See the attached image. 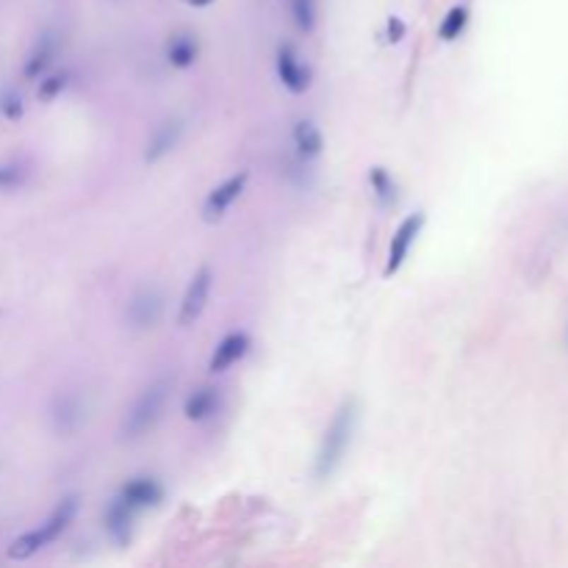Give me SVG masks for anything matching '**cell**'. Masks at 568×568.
<instances>
[{
    "instance_id": "6da1fadb",
    "label": "cell",
    "mask_w": 568,
    "mask_h": 568,
    "mask_svg": "<svg viewBox=\"0 0 568 568\" xmlns=\"http://www.w3.org/2000/svg\"><path fill=\"white\" fill-rule=\"evenodd\" d=\"M355 424H358V402L347 400L341 402V407L333 413L328 430L322 435V444L316 449V458H313V477L319 482L330 480L333 471L341 466L349 444H352V435H355Z\"/></svg>"
},
{
    "instance_id": "7a4b0ae2",
    "label": "cell",
    "mask_w": 568,
    "mask_h": 568,
    "mask_svg": "<svg viewBox=\"0 0 568 568\" xmlns=\"http://www.w3.org/2000/svg\"><path fill=\"white\" fill-rule=\"evenodd\" d=\"M169 391H172L169 377H161V380L150 383V386L136 397V402L131 405V410L125 413L122 427H120V438H122V441H139V438H144V435L150 433V430L158 424V419H161V410H164V405H167Z\"/></svg>"
},
{
    "instance_id": "3957f363",
    "label": "cell",
    "mask_w": 568,
    "mask_h": 568,
    "mask_svg": "<svg viewBox=\"0 0 568 568\" xmlns=\"http://www.w3.org/2000/svg\"><path fill=\"white\" fill-rule=\"evenodd\" d=\"M164 316V294L158 286H141L125 305V322L131 330H153Z\"/></svg>"
},
{
    "instance_id": "277c9868",
    "label": "cell",
    "mask_w": 568,
    "mask_h": 568,
    "mask_svg": "<svg viewBox=\"0 0 568 568\" xmlns=\"http://www.w3.org/2000/svg\"><path fill=\"white\" fill-rule=\"evenodd\" d=\"M422 228H424V214H410L400 222V228L394 231L391 244H388V261H386V269H383L386 277L397 274L402 269V264L407 261L410 247L416 244V238L422 233Z\"/></svg>"
},
{
    "instance_id": "5b68a950",
    "label": "cell",
    "mask_w": 568,
    "mask_h": 568,
    "mask_svg": "<svg viewBox=\"0 0 568 568\" xmlns=\"http://www.w3.org/2000/svg\"><path fill=\"white\" fill-rule=\"evenodd\" d=\"M211 283H214L211 267L197 269V274L192 277V283H189V289H186V294H183V302H180V313H178V325H180V328H192L202 316L205 302H208V294H211Z\"/></svg>"
},
{
    "instance_id": "8992f818",
    "label": "cell",
    "mask_w": 568,
    "mask_h": 568,
    "mask_svg": "<svg viewBox=\"0 0 568 568\" xmlns=\"http://www.w3.org/2000/svg\"><path fill=\"white\" fill-rule=\"evenodd\" d=\"M247 178H250V172H238L233 178H228L225 183H219L216 189H211V195L202 202V216H205V222H219V219L225 216V211L241 197V192H244V186H247Z\"/></svg>"
},
{
    "instance_id": "52a82bcc",
    "label": "cell",
    "mask_w": 568,
    "mask_h": 568,
    "mask_svg": "<svg viewBox=\"0 0 568 568\" xmlns=\"http://www.w3.org/2000/svg\"><path fill=\"white\" fill-rule=\"evenodd\" d=\"M274 64H277V78H280V83H283L291 95L308 92V86H311V69L302 64L297 50H294L291 45H283V47L277 50V62H274Z\"/></svg>"
},
{
    "instance_id": "ba28073f",
    "label": "cell",
    "mask_w": 568,
    "mask_h": 568,
    "mask_svg": "<svg viewBox=\"0 0 568 568\" xmlns=\"http://www.w3.org/2000/svg\"><path fill=\"white\" fill-rule=\"evenodd\" d=\"M83 419H86V410H83V402L78 394H59L56 402H53V407H50V422H53V430L59 435H75L81 430V424H83Z\"/></svg>"
},
{
    "instance_id": "9c48e42d",
    "label": "cell",
    "mask_w": 568,
    "mask_h": 568,
    "mask_svg": "<svg viewBox=\"0 0 568 568\" xmlns=\"http://www.w3.org/2000/svg\"><path fill=\"white\" fill-rule=\"evenodd\" d=\"M247 352H250V335L244 333V330L228 333L216 344V349H214V355L208 361V371L211 374H222V371H228L231 366H236Z\"/></svg>"
},
{
    "instance_id": "30bf717a",
    "label": "cell",
    "mask_w": 568,
    "mask_h": 568,
    "mask_svg": "<svg viewBox=\"0 0 568 568\" xmlns=\"http://www.w3.org/2000/svg\"><path fill=\"white\" fill-rule=\"evenodd\" d=\"M180 136H183V122H180V120H167V122H161V125L150 134V139H147L144 161H147V164H158L161 158H167L169 153L178 147Z\"/></svg>"
},
{
    "instance_id": "8fae6325",
    "label": "cell",
    "mask_w": 568,
    "mask_h": 568,
    "mask_svg": "<svg viewBox=\"0 0 568 568\" xmlns=\"http://www.w3.org/2000/svg\"><path fill=\"white\" fill-rule=\"evenodd\" d=\"M120 499L125 504H131L134 510H144V507H156L158 502L164 499V488L156 477H134L122 485Z\"/></svg>"
},
{
    "instance_id": "7c38bea8",
    "label": "cell",
    "mask_w": 568,
    "mask_h": 568,
    "mask_svg": "<svg viewBox=\"0 0 568 568\" xmlns=\"http://www.w3.org/2000/svg\"><path fill=\"white\" fill-rule=\"evenodd\" d=\"M134 516H136V510L131 507V504H125L120 497L108 504L103 521H105V533L111 535V540H114L117 546H125V543L131 540V533H134Z\"/></svg>"
},
{
    "instance_id": "4fadbf2b",
    "label": "cell",
    "mask_w": 568,
    "mask_h": 568,
    "mask_svg": "<svg viewBox=\"0 0 568 568\" xmlns=\"http://www.w3.org/2000/svg\"><path fill=\"white\" fill-rule=\"evenodd\" d=\"M222 407V391L214 386H202L195 394H189V400L183 405V416L189 422H208L211 416H216Z\"/></svg>"
},
{
    "instance_id": "5bb4252c",
    "label": "cell",
    "mask_w": 568,
    "mask_h": 568,
    "mask_svg": "<svg viewBox=\"0 0 568 568\" xmlns=\"http://www.w3.org/2000/svg\"><path fill=\"white\" fill-rule=\"evenodd\" d=\"M75 513H78V499H75V497H67V499L59 502L56 510L50 513V518L39 527V533H42V538H45V543H50V540H56V538H62V535L67 533V527L72 524Z\"/></svg>"
},
{
    "instance_id": "9a60e30c",
    "label": "cell",
    "mask_w": 568,
    "mask_h": 568,
    "mask_svg": "<svg viewBox=\"0 0 568 568\" xmlns=\"http://www.w3.org/2000/svg\"><path fill=\"white\" fill-rule=\"evenodd\" d=\"M294 147H297V156H300L302 161H313L322 153V147H325L322 131L311 120H300L294 125Z\"/></svg>"
},
{
    "instance_id": "2e32d148",
    "label": "cell",
    "mask_w": 568,
    "mask_h": 568,
    "mask_svg": "<svg viewBox=\"0 0 568 568\" xmlns=\"http://www.w3.org/2000/svg\"><path fill=\"white\" fill-rule=\"evenodd\" d=\"M197 59H200V45H197V39L192 34H178L169 39L167 62L172 67L186 69V67H192Z\"/></svg>"
},
{
    "instance_id": "e0dca14e",
    "label": "cell",
    "mask_w": 568,
    "mask_h": 568,
    "mask_svg": "<svg viewBox=\"0 0 568 568\" xmlns=\"http://www.w3.org/2000/svg\"><path fill=\"white\" fill-rule=\"evenodd\" d=\"M369 186H371V197L377 200L380 208H391V205L397 202V180H394L383 167H371V172H369Z\"/></svg>"
},
{
    "instance_id": "ac0fdd59",
    "label": "cell",
    "mask_w": 568,
    "mask_h": 568,
    "mask_svg": "<svg viewBox=\"0 0 568 568\" xmlns=\"http://www.w3.org/2000/svg\"><path fill=\"white\" fill-rule=\"evenodd\" d=\"M53 53H56V42H53V36H42V39L36 42V47L31 50L28 62H25L23 75H25V78H31V81H36V78H39L45 69L50 67V62H53Z\"/></svg>"
},
{
    "instance_id": "d6986e66",
    "label": "cell",
    "mask_w": 568,
    "mask_h": 568,
    "mask_svg": "<svg viewBox=\"0 0 568 568\" xmlns=\"http://www.w3.org/2000/svg\"><path fill=\"white\" fill-rule=\"evenodd\" d=\"M466 23H468L466 6H452V8L446 11V17L441 20V25H438V36H441L444 42H455L458 36L466 31Z\"/></svg>"
},
{
    "instance_id": "ffe728a7",
    "label": "cell",
    "mask_w": 568,
    "mask_h": 568,
    "mask_svg": "<svg viewBox=\"0 0 568 568\" xmlns=\"http://www.w3.org/2000/svg\"><path fill=\"white\" fill-rule=\"evenodd\" d=\"M42 546H47L42 533H39V530H31V533L20 535L17 540H11V546H8L6 555H8V560H28V557H34Z\"/></svg>"
},
{
    "instance_id": "44dd1931",
    "label": "cell",
    "mask_w": 568,
    "mask_h": 568,
    "mask_svg": "<svg viewBox=\"0 0 568 568\" xmlns=\"http://www.w3.org/2000/svg\"><path fill=\"white\" fill-rule=\"evenodd\" d=\"M69 83V75L67 72H53V75H47V78H42L39 81V89H36V98L42 103H50L56 100L64 89H67Z\"/></svg>"
},
{
    "instance_id": "7402d4cb",
    "label": "cell",
    "mask_w": 568,
    "mask_h": 568,
    "mask_svg": "<svg viewBox=\"0 0 568 568\" xmlns=\"http://www.w3.org/2000/svg\"><path fill=\"white\" fill-rule=\"evenodd\" d=\"M291 14L302 34H311L316 28V0H291Z\"/></svg>"
},
{
    "instance_id": "603a6c76",
    "label": "cell",
    "mask_w": 568,
    "mask_h": 568,
    "mask_svg": "<svg viewBox=\"0 0 568 568\" xmlns=\"http://www.w3.org/2000/svg\"><path fill=\"white\" fill-rule=\"evenodd\" d=\"M25 175H28V169L23 167V164H3L0 167V189H17V186H23L25 183Z\"/></svg>"
},
{
    "instance_id": "cb8c5ba5",
    "label": "cell",
    "mask_w": 568,
    "mask_h": 568,
    "mask_svg": "<svg viewBox=\"0 0 568 568\" xmlns=\"http://www.w3.org/2000/svg\"><path fill=\"white\" fill-rule=\"evenodd\" d=\"M23 111H25V105H23V98H20L17 92H6V95L0 98V114H3L6 120L17 122V120L23 117Z\"/></svg>"
},
{
    "instance_id": "d4e9b609",
    "label": "cell",
    "mask_w": 568,
    "mask_h": 568,
    "mask_svg": "<svg viewBox=\"0 0 568 568\" xmlns=\"http://www.w3.org/2000/svg\"><path fill=\"white\" fill-rule=\"evenodd\" d=\"M407 34V28H405V23H402L400 17H388V23H386V39L391 42V45H397L402 42Z\"/></svg>"
},
{
    "instance_id": "484cf974",
    "label": "cell",
    "mask_w": 568,
    "mask_h": 568,
    "mask_svg": "<svg viewBox=\"0 0 568 568\" xmlns=\"http://www.w3.org/2000/svg\"><path fill=\"white\" fill-rule=\"evenodd\" d=\"M183 3H189V6H195V8H202V6H211L214 0H183Z\"/></svg>"
}]
</instances>
